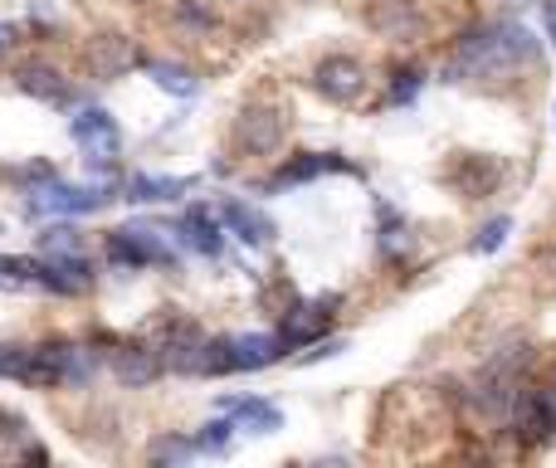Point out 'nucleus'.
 <instances>
[{"label":"nucleus","instance_id":"obj_1","mask_svg":"<svg viewBox=\"0 0 556 468\" xmlns=\"http://www.w3.org/2000/svg\"><path fill=\"white\" fill-rule=\"evenodd\" d=\"M542 49L538 35L518 20H493V25H479L454 45L450 64H444V78L450 84H464V78H503L518 64H538Z\"/></svg>","mask_w":556,"mask_h":468},{"label":"nucleus","instance_id":"obj_2","mask_svg":"<svg viewBox=\"0 0 556 468\" xmlns=\"http://www.w3.org/2000/svg\"><path fill=\"white\" fill-rule=\"evenodd\" d=\"M123 191H113V186H84V181H45V186H29L25 191V220H49V215H59V220H78V215H93L103 211L108 201H117Z\"/></svg>","mask_w":556,"mask_h":468},{"label":"nucleus","instance_id":"obj_3","mask_svg":"<svg viewBox=\"0 0 556 468\" xmlns=\"http://www.w3.org/2000/svg\"><path fill=\"white\" fill-rule=\"evenodd\" d=\"M93 376V352L78 342H45L29 346V376L25 385H39V391H59V385H88Z\"/></svg>","mask_w":556,"mask_h":468},{"label":"nucleus","instance_id":"obj_4","mask_svg":"<svg viewBox=\"0 0 556 468\" xmlns=\"http://www.w3.org/2000/svg\"><path fill=\"white\" fill-rule=\"evenodd\" d=\"M166 230H147V225H123L108 235V258L117 268H176V249L162 239Z\"/></svg>","mask_w":556,"mask_h":468},{"label":"nucleus","instance_id":"obj_5","mask_svg":"<svg viewBox=\"0 0 556 468\" xmlns=\"http://www.w3.org/2000/svg\"><path fill=\"white\" fill-rule=\"evenodd\" d=\"M283 132H288L283 107H278V103H264V98L244 103L240 117H235V142H240L250 156H274L278 147H283Z\"/></svg>","mask_w":556,"mask_h":468},{"label":"nucleus","instance_id":"obj_6","mask_svg":"<svg viewBox=\"0 0 556 468\" xmlns=\"http://www.w3.org/2000/svg\"><path fill=\"white\" fill-rule=\"evenodd\" d=\"M68 132H74V142L84 147L93 166H103L108 156H117V147H123V127H117V117L108 113V107H78V113L68 117Z\"/></svg>","mask_w":556,"mask_h":468},{"label":"nucleus","instance_id":"obj_7","mask_svg":"<svg viewBox=\"0 0 556 468\" xmlns=\"http://www.w3.org/2000/svg\"><path fill=\"white\" fill-rule=\"evenodd\" d=\"M313 88L327 98V103H362L366 93V64L352 54H327L323 64L313 68Z\"/></svg>","mask_w":556,"mask_h":468},{"label":"nucleus","instance_id":"obj_8","mask_svg":"<svg viewBox=\"0 0 556 468\" xmlns=\"http://www.w3.org/2000/svg\"><path fill=\"white\" fill-rule=\"evenodd\" d=\"M147 54L137 49V39L127 35H98L88 39V74L103 78V84H113V78H127L132 68H142Z\"/></svg>","mask_w":556,"mask_h":468},{"label":"nucleus","instance_id":"obj_9","mask_svg":"<svg viewBox=\"0 0 556 468\" xmlns=\"http://www.w3.org/2000/svg\"><path fill=\"white\" fill-rule=\"evenodd\" d=\"M166 235H176L191 254H205V258H220L225 254V220L220 211H211V205H191V211L181 215L176 225H166Z\"/></svg>","mask_w":556,"mask_h":468},{"label":"nucleus","instance_id":"obj_10","mask_svg":"<svg viewBox=\"0 0 556 468\" xmlns=\"http://www.w3.org/2000/svg\"><path fill=\"white\" fill-rule=\"evenodd\" d=\"M513 430H518V440L528 444V450H538V444H547L556 434V405H552L547 385L518 391V401H513Z\"/></svg>","mask_w":556,"mask_h":468},{"label":"nucleus","instance_id":"obj_11","mask_svg":"<svg viewBox=\"0 0 556 468\" xmlns=\"http://www.w3.org/2000/svg\"><path fill=\"white\" fill-rule=\"evenodd\" d=\"M332 307H337V298H317V303H293V307H288L283 322H278V337H283L288 352L323 342L327 322H332Z\"/></svg>","mask_w":556,"mask_h":468},{"label":"nucleus","instance_id":"obj_12","mask_svg":"<svg viewBox=\"0 0 556 468\" xmlns=\"http://www.w3.org/2000/svg\"><path fill=\"white\" fill-rule=\"evenodd\" d=\"M113 376L123 385H152L156 376H166V352L162 342H123L113 346Z\"/></svg>","mask_w":556,"mask_h":468},{"label":"nucleus","instance_id":"obj_13","mask_svg":"<svg viewBox=\"0 0 556 468\" xmlns=\"http://www.w3.org/2000/svg\"><path fill=\"white\" fill-rule=\"evenodd\" d=\"M327 172H352V166H346V156H337V152H298V156H288V162L278 166L260 191H293V186H307V181H317V176H327Z\"/></svg>","mask_w":556,"mask_h":468},{"label":"nucleus","instance_id":"obj_14","mask_svg":"<svg viewBox=\"0 0 556 468\" xmlns=\"http://www.w3.org/2000/svg\"><path fill=\"white\" fill-rule=\"evenodd\" d=\"M220 220H225V230L240 239L244 249H264V244H274V235H278V225L260 211V205L235 201V195H225V201H220Z\"/></svg>","mask_w":556,"mask_h":468},{"label":"nucleus","instance_id":"obj_15","mask_svg":"<svg viewBox=\"0 0 556 468\" xmlns=\"http://www.w3.org/2000/svg\"><path fill=\"white\" fill-rule=\"evenodd\" d=\"M15 88L29 98H39V103L49 107H64V113H74V88H68V78L59 74L54 64H20L15 68Z\"/></svg>","mask_w":556,"mask_h":468},{"label":"nucleus","instance_id":"obj_16","mask_svg":"<svg viewBox=\"0 0 556 468\" xmlns=\"http://www.w3.org/2000/svg\"><path fill=\"white\" fill-rule=\"evenodd\" d=\"M191 191H195V176L137 172V176H127L123 201H132V205H166V201H181V195H191Z\"/></svg>","mask_w":556,"mask_h":468},{"label":"nucleus","instance_id":"obj_17","mask_svg":"<svg viewBox=\"0 0 556 468\" xmlns=\"http://www.w3.org/2000/svg\"><path fill=\"white\" fill-rule=\"evenodd\" d=\"M93 283H98V274L84 258V249H78V254H45V288L49 293L74 298V293H88Z\"/></svg>","mask_w":556,"mask_h":468},{"label":"nucleus","instance_id":"obj_18","mask_svg":"<svg viewBox=\"0 0 556 468\" xmlns=\"http://www.w3.org/2000/svg\"><path fill=\"white\" fill-rule=\"evenodd\" d=\"M220 415H230L244 434H278L283 430V410L260 395H220Z\"/></svg>","mask_w":556,"mask_h":468},{"label":"nucleus","instance_id":"obj_19","mask_svg":"<svg viewBox=\"0 0 556 468\" xmlns=\"http://www.w3.org/2000/svg\"><path fill=\"white\" fill-rule=\"evenodd\" d=\"M288 346L283 337H269V332H235L230 337V356H235V371H264L269 362H278Z\"/></svg>","mask_w":556,"mask_h":468},{"label":"nucleus","instance_id":"obj_20","mask_svg":"<svg viewBox=\"0 0 556 468\" xmlns=\"http://www.w3.org/2000/svg\"><path fill=\"white\" fill-rule=\"evenodd\" d=\"M371 29H381L386 39H415L425 29V15L410 0H381V5H371Z\"/></svg>","mask_w":556,"mask_h":468},{"label":"nucleus","instance_id":"obj_21","mask_svg":"<svg viewBox=\"0 0 556 468\" xmlns=\"http://www.w3.org/2000/svg\"><path fill=\"white\" fill-rule=\"evenodd\" d=\"M498 166L483 162V156H459V166L450 172V181L464 191V201H479V195H489L493 186H498Z\"/></svg>","mask_w":556,"mask_h":468},{"label":"nucleus","instance_id":"obj_22","mask_svg":"<svg viewBox=\"0 0 556 468\" xmlns=\"http://www.w3.org/2000/svg\"><path fill=\"white\" fill-rule=\"evenodd\" d=\"M142 74L152 78L162 93H172V98H195V93H201V78H195L186 64H172V59H147Z\"/></svg>","mask_w":556,"mask_h":468},{"label":"nucleus","instance_id":"obj_23","mask_svg":"<svg viewBox=\"0 0 556 468\" xmlns=\"http://www.w3.org/2000/svg\"><path fill=\"white\" fill-rule=\"evenodd\" d=\"M0 288H45V254H0Z\"/></svg>","mask_w":556,"mask_h":468},{"label":"nucleus","instance_id":"obj_24","mask_svg":"<svg viewBox=\"0 0 556 468\" xmlns=\"http://www.w3.org/2000/svg\"><path fill=\"white\" fill-rule=\"evenodd\" d=\"M78 249H84V230L68 220L49 225V230L39 235V254H78Z\"/></svg>","mask_w":556,"mask_h":468},{"label":"nucleus","instance_id":"obj_25","mask_svg":"<svg viewBox=\"0 0 556 468\" xmlns=\"http://www.w3.org/2000/svg\"><path fill=\"white\" fill-rule=\"evenodd\" d=\"M425 88V68H415V64H405V68H395V78H391V93H386V103L391 107H405V103H415V93Z\"/></svg>","mask_w":556,"mask_h":468},{"label":"nucleus","instance_id":"obj_26","mask_svg":"<svg viewBox=\"0 0 556 468\" xmlns=\"http://www.w3.org/2000/svg\"><path fill=\"white\" fill-rule=\"evenodd\" d=\"M235 430H240V425H235L230 415H225V420H211L201 434H195V450H201V454H230Z\"/></svg>","mask_w":556,"mask_h":468},{"label":"nucleus","instance_id":"obj_27","mask_svg":"<svg viewBox=\"0 0 556 468\" xmlns=\"http://www.w3.org/2000/svg\"><path fill=\"white\" fill-rule=\"evenodd\" d=\"M508 235H513V220H508V215H498V220H489L479 235L469 239V249H473V254H498V249L508 244Z\"/></svg>","mask_w":556,"mask_h":468},{"label":"nucleus","instance_id":"obj_28","mask_svg":"<svg viewBox=\"0 0 556 468\" xmlns=\"http://www.w3.org/2000/svg\"><path fill=\"white\" fill-rule=\"evenodd\" d=\"M191 454H201V450H195V440H181V434H162V440H152L156 464H181V459H191Z\"/></svg>","mask_w":556,"mask_h":468},{"label":"nucleus","instance_id":"obj_29","mask_svg":"<svg viewBox=\"0 0 556 468\" xmlns=\"http://www.w3.org/2000/svg\"><path fill=\"white\" fill-rule=\"evenodd\" d=\"M25 376H29V346L0 342V381H20V385H25Z\"/></svg>","mask_w":556,"mask_h":468},{"label":"nucleus","instance_id":"obj_30","mask_svg":"<svg viewBox=\"0 0 556 468\" xmlns=\"http://www.w3.org/2000/svg\"><path fill=\"white\" fill-rule=\"evenodd\" d=\"M337 352H346V342H342V337H327V342H313V352H303L298 362L313 366V362H327V356H337Z\"/></svg>","mask_w":556,"mask_h":468},{"label":"nucleus","instance_id":"obj_31","mask_svg":"<svg viewBox=\"0 0 556 468\" xmlns=\"http://www.w3.org/2000/svg\"><path fill=\"white\" fill-rule=\"evenodd\" d=\"M542 5V25H547V39H552V49H556V0H538Z\"/></svg>","mask_w":556,"mask_h":468},{"label":"nucleus","instance_id":"obj_32","mask_svg":"<svg viewBox=\"0 0 556 468\" xmlns=\"http://www.w3.org/2000/svg\"><path fill=\"white\" fill-rule=\"evenodd\" d=\"M5 49H10V29L0 25V54H5Z\"/></svg>","mask_w":556,"mask_h":468},{"label":"nucleus","instance_id":"obj_33","mask_svg":"<svg viewBox=\"0 0 556 468\" xmlns=\"http://www.w3.org/2000/svg\"><path fill=\"white\" fill-rule=\"evenodd\" d=\"M547 395H552V405H556V381H552V385H547Z\"/></svg>","mask_w":556,"mask_h":468},{"label":"nucleus","instance_id":"obj_34","mask_svg":"<svg viewBox=\"0 0 556 468\" xmlns=\"http://www.w3.org/2000/svg\"><path fill=\"white\" fill-rule=\"evenodd\" d=\"M513 5H528V0H513Z\"/></svg>","mask_w":556,"mask_h":468},{"label":"nucleus","instance_id":"obj_35","mask_svg":"<svg viewBox=\"0 0 556 468\" xmlns=\"http://www.w3.org/2000/svg\"><path fill=\"white\" fill-rule=\"evenodd\" d=\"M0 230H5V225H0Z\"/></svg>","mask_w":556,"mask_h":468}]
</instances>
